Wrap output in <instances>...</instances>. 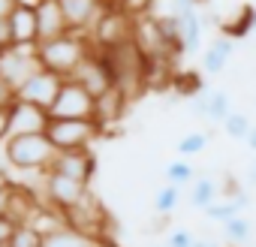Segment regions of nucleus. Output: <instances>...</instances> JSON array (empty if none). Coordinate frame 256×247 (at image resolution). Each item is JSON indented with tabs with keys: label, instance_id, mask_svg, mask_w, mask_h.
I'll return each mask as SVG.
<instances>
[{
	"label": "nucleus",
	"instance_id": "obj_1",
	"mask_svg": "<svg viewBox=\"0 0 256 247\" xmlns=\"http://www.w3.org/2000/svg\"><path fill=\"white\" fill-rule=\"evenodd\" d=\"M102 58H106V66L112 72V82L114 88L126 96V100H136L139 94L148 90V58L142 54V48L126 40L120 46H112V48H96Z\"/></svg>",
	"mask_w": 256,
	"mask_h": 247
},
{
	"label": "nucleus",
	"instance_id": "obj_2",
	"mask_svg": "<svg viewBox=\"0 0 256 247\" xmlns=\"http://www.w3.org/2000/svg\"><path fill=\"white\" fill-rule=\"evenodd\" d=\"M94 52V42L88 40V34H64L58 40H48V42H40L36 46V54H40V64L52 72H58L60 78H72L78 72V66L88 60V54Z\"/></svg>",
	"mask_w": 256,
	"mask_h": 247
},
{
	"label": "nucleus",
	"instance_id": "obj_3",
	"mask_svg": "<svg viewBox=\"0 0 256 247\" xmlns=\"http://www.w3.org/2000/svg\"><path fill=\"white\" fill-rule=\"evenodd\" d=\"M10 166L16 172H30V175H46L58 157V148L46 133H30V136H10L4 142Z\"/></svg>",
	"mask_w": 256,
	"mask_h": 247
},
{
	"label": "nucleus",
	"instance_id": "obj_4",
	"mask_svg": "<svg viewBox=\"0 0 256 247\" xmlns=\"http://www.w3.org/2000/svg\"><path fill=\"white\" fill-rule=\"evenodd\" d=\"M100 133L102 130L94 118H52L48 130H46V136L52 139L58 151H84L94 145Z\"/></svg>",
	"mask_w": 256,
	"mask_h": 247
},
{
	"label": "nucleus",
	"instance_id": "obj_5",
	"mask_svg": "<svg viewBox=\"0 0 256 247\" xmlns=\"http://www.w3.org/2000/svg\"><path fill=\"white\" fill-rule=\"evenodd\" d=\"M40 54H36V46H6L0 48V78L4 84L16 94L36 70H40Z\"/></svg>",
	"mask_w": 256,
	"mask_h": 247
},
{
	"label": "nucleus",
	"instance_id": "obj_6",
	"mask_svg": "<svg viewBox=\"0 0 256 247\" xmlns=\"http://www.w3.org/2000/svg\"><path fill=\"white\" fill-rule=\"evenodd\" d=\"M133 24H136L133 16H126L118 4H108V10L88 30V40L94 42V48H112V46H120L126 40H133Z\"/></svg>",
	"mask_w": 256,
	"mask_h": 247
},
{
	"label": "nucleus",
	"instance_id": "obj_7",
	"mask_svg": "<svg viewBox=\"0 0 256 247\" xmlns=\"http://www.w3.org/2000/svg\"><path fill=\"white\" fill-rule=\"evenodd\" d=\"M94 96L76 82V78H64L48 114L52 118H94Z\"/></svg>",
	"mask_w": 256,
	"mask_h": 247
},
{
	"label": "nucleus",
	"instance_id": "obj_8",
	"mask_svg": "<svg viewBox=\"0 0 256 247\" xmlns=\"http://www.w3.org/2000/svg\"><path fill=\"white\" fill-rule=\"evenodd\" d=\"M66 223H70L72 229H78V232H84V235H90V238L100 241L102 232H106V226H108V214H106L102 202L88 190V193L82 196V202L66 211Z\"/></svg>",
	"mask_w": 256,
	"mask_h": 247
},
{
	"label": "nucleus",
	"instance_id": "obj_9",
	"mask_svg": "<svg viewBox=\"0 0 256 247\" xmlns=\"http://www.w3.org/2000/svg\"><path fill=\"white\" fill-rule=\"evenodd\" d=\"M88 190H90L88 184H82V181H76V178H66V175H60V172H46V175H42V202L60 208L64 214H66L72 205H78Z\"/></svg>",
	"mask_w": 256,
	"mask_h": 247
},
{
	"label": "nucleus",
	"instance_id": "obj_10",
	"mask_svg": "<svg viewBox=\"0 0 256 247\" xmlns=\"http://www.w3.org/2000/svg\"><path fill=\"white\" fill-rule=\"evenodd\" d=\"M10 108V136H30V133H46L48 124H52V114L48 108L42 106H34L28 100H18L12 96V102L6 106Z\"/></svg>",
	"mask_w": 256,
	"mask_h": 247
},
{
	"label": "nucleus",
	"instance_id": "obj_11",
	"mask_svg": "<svg viewBox=\"0 0 256 247\" xmlns=\"http://www.w3.org/2000/svg\"><path fill=\"white\" fill-rule=\"evenodd\" d=\"M60 84H64V78L58 76V72H52V70H46V66H40L18 90H16V96L18 100H28V102H34V106H42V108H52V102H54V96H58V90H60Z\"/></svg>",
	"mask_w": 256,
	"mask_h": 247
},
{
	"label": "nucleus",
	"instance_id": "obj_12",
	"mask_svg": "<svg viewBox=\"0 0 256 247\" xmlns=\"http://www.w3.org/2000/svg\"><path fill=\"white\" fill-rule=\"evenodd\" d=\"M133 42L142 48L145 58H169V60H175L169 42H166L163 34H160V22H157V16H151V12L136 18V24H133Z\"/></svg>",
	"mask_w": 256,
	"mask_h": 247
},
{
	"label": "nucleus",
	"instance_id": "obj_13",
	"mask_svg": "<svg viewBox=\"0 0 256 247\" xmlns=\"http://www.w3.org/2000/svg\"><path fill=\"white\" fill-rule=\"evenodd\" d=\"M72 78H76V82H78V84H82V88H84L94 100H96V96H102L106 90H112V88H114L112 72H108V66H106V58H102L96 48L88 54V60L78 66V72H76Z\"/></svg>",
	"mask_w": 256,
	"mask_h": 247
},
{
	"label": "nucleus",
	"instance_id": "obj_14",
	"mask_svg": "<svg viewBox=\"0 0 256 247\" xmlns=\"http://www.w3.org/2000/svg\"><path fill=\"white\" fill-rule=\"evenodd\" d=\"M58 4H60L64 16H66L70 30H76V34H88V30L96 24V18L108 10L112 0H58Z\"/></svg>",
	"mask_w": 256,
	"mask_h": 247
},
{
	"label": "nucleus",
	"instance_id": "obj_15",
	"mask_svg": "<svg viewBox=\"0 0 256 247\" xmlns=\"http://www.w3.org/2000/svg\"><path fill=\"white\" fill-rule=\"evenodd\" d=\"M94 169H96V160H94L90 148H84V151H58V157H54V163H52L48 172H60L66 178H76L82 184H90Z\"/></svg>",
	"mask_w": 256,
	"mask_h": 247
},
{
	"label": "nucleus",
	"instance_id": "obj_16",
	"mask_svg": "<svg viewBox=\"0 0 256 247\" xmlns=\"http://www.w3.org/2000/svg\"><path fill=\"white\" fill-rule=\"evenodd\" d=\"M64 34H70V24H66V16H64L60 4L58 0H42V4L36 6V36H40V42L58 40Z\"/></svg>",
	"mask_w": 256,
	"mask_h": 247
},
{
	"label": "nucleus",
	"instance_id": "obj_17",
	"mask_svg": "<svg viewBox=\"0 0 256 247\" xmlns=\"http://www.w3.org/2000/svg\"><path fill=\"white\" fill-rule=\"evenodd\" d=\"M6 24H10V34H12L16 46H36L40 42V36H36V6L16 4Z\"/></svg>",
	"mask_w": 256,
	"mask_h": 247
},
{
	"label": "nucleus",
	"instance_id": "obj_18",
	"mask_svg": "<svg viewBox=\"0 0 256 247\" xmlns=\"http://www.w3.org/2000/svg\"><path fill=\"white\" fill-rule=\"evenodd\" d=\"M126 100L118 88H112V90H106L102 96H96V102H94V120L100 124V130H106L108 124H118L120 118H124V112H126Z\"/></svg>",
	"mask_w": 256,
	"mask_h": 247
},
{
	"label": "nucleus",
	"instance_id": "obj_19",
	"mask_svg": "<svg viewBox=\"0 0 256 247\" xmlns=\"http://www.w3.org/2000/svg\"><path fill=\"white\" fill-rule=\"evenodd\" d=\"M229 58H232V40L217 36V40L202 52V70H205L208 76H220V72L226 70Z\"/></svg>",
	"mask_w": 256,
	"mask_h": 247
},
{
	"label": "nucleus",
	"instance_id": "obj_20",
	"mask_svg": "<svg viewBox=\"0 0 256 247\" xmlns=\"http://www.w3.org/2000/svg\"><path fill=\"white\" fill-rule=\"evenodd\" d=\"M253 12H256V6H241L232 22H220V34H223L226 40H247V36L256 30Z\"/></svg>",
	"mask_w": 256,
	"mask_h": 247
},
{
	"label": "nucleus",
	"instance_id": "obj_21",
	"mask_svg": "<svg viewBox=\"0 0 256 247\" xmlns=\"http://www.w3.org/2000/svg\"><path fill=\"white\" fill-rule=\"evenodd\" d=\"M94 244H96V238H90L72 226H64L52 235H42V247H94Z\"/></svg>",
	"mask_w": 256,
	"mask_h": 247
},
{
	"label": "nucleus",
	"instance_id": "obj_22",
	"mask_svg": "<svg viewBox=\"0 0 256 247\" xmlns=\"http://www.w3.org/2000/svg\"><path fill=\"white\" fill-rule=\"evenodd\" d=\"M202 24H205V18L193 10V12H187V16H181V40H184V54H193V52H199V46H202Z\"/></svg>",
	"mask_w": 256,
	"mask_h": 247
},
{
	"label": "nucleus",
	"instance_id": "obj_23",
	"mask_svg": "<svg viewBox=\"0 0 256 247\" xmlns=\"http://www.w3.org/2000/svg\"><path fill=\"white\" fill-rule=\"evenodd\" d=\"M157 22H160V34H163V40H166V42H169V48H172V58L178 60V58L184 54V40H181V16L166 12V16H157Z\"/></svg>",
	"mask_w": 256,
	"mask_h": 247
},
{
	"label": "nucleus",
	"instance_id": "obj_24",
	"mask_svg": "<svg viewBox=\"0 0 256 247\" xmlns=\"http://www.w3.org/2000/svg\"><path fill=\"white\" fill-rule=\"evenodd\" d=\"M217 199H220V187H217L214 178H196V181H193V187H190V205H193V208L205 211V208H211Z\"/></svg>",
	"mask_w": 256,
	"mask_h": 247
},
{
	"label": "nucleus",
	"instance_id": "obj_25",
	"mask_svg": "<svg viewBox=\"0 0 256 247\" xmlns=\"http://www.w3.org/2000/svg\"><path fill=\"white\" fill-rule=\"evenodd\" d=\"M172 90H175V96H181V100H193L196 94L205 90V82H202V76H199L196 70H184V72H175Z\"/></svg>",
	"mask_w": 256,
	"mask_h": 247
},
{
	"label": "nucleus",
	"instance_id": "obj_26",
	"mask_svg": "<svg viewBox=\"0 0 256 247\" xmlns=\"http://www.w3.org/2000/svg\"><path fill=\"white\" fill-rule=\"evenodd\" d=\"M232 114V100H229V94L226 90H214V94H208V124H220L223 127V120Z\"/></svg>",
	"mask_w": 256,
	"mask_h": 247
},
{
	"label": "nucleus",
	"instance_id": "obj_27",
	"mask_svg": "<svg viewBox=\"0 0 256 247\" xmlns=\"http://www.w3.org/2000/svg\"><path fill=\"white\" fill-rule=\"evenodd\" d=\"M223 235H226L229 244H238V247H241V244H247V241L253 238V226H250L247 217L238 214V217H232V220L223 223Z\"/></svg>",
	"mask_w": 256,
	"mask_h": 247
},
{
	"label": "nucleus",
	"instance_id": "obj_28",
	"mask_svg": "<svg viewBox=\"0 0 256 247\" xmlns=\"http://www.w3.org/2000/svg\"><path fill=\"white\" fill-rule=\"evenodd\" d=\"M196 181V169L190 166V160H172L166 166V184H175V187H187Z\"/></svg>",
	"mask_w": 256,
	"mask_h": 247
},
{
	"label": "nucleus",
	"instance_id": "obj_29",
	"mask_svg": "<svg viewBox=\"0 0 256 247\" xmlns=\"http://www.w3.org/2000/svg\"><path fill=\"white\" fill-rule=\"evenodd\" d=\"M250 130H253V124H250V118H247L244 112H232V114L223 120V133H226L229 139H235V142H247Z\"/></svg>",
	"mask_w": 256,
	"mask_h": 247
},
{
	"label": "nucleus",
	"instance_id": "obj_30",
	"mask_svg": "<svg viewBox=\"0 0 256 247\" xmlns=\"http://www.w3.org/2000/svg\"><path fill=\"white\" fill-rule=\"evenodd\" d=\"M208 133H202V130H193V133H187V136H181V142H178V154L187 160V157H196V154H202L205 148H208Z\"/></svg>",
	"mask_w": 256,
	"mask_h": 247
},
{
	"label": "nucleus",
	"instance_id": "obj_31",
	"mask_svg": "<svg viewBox=\"0 0 256 247\" xmlns=\"http://www.w3.org/2000/svg\"><path fill=\"white\" fill-rule=\"evenodd\" d=\"M244 208L235 202V199H217L211 208H205V217L208 220H214V223H226V220H232V217H238Z\"/></svg>",
	"mask_w": 256,
	"mask_h": 247
},
{
	"label": "nucleus",
	"instance_id": "obj_32",
	"mask_svg": "<svg viewBox=\"0 0 256 247\" xmlns=\"http://www.w3.org/2000/svg\"><path fill=\"white\" fill-rule=\"evenodd\" d=\"M178 202H181V187H175V184H166V187L154 196V208H157L160 217L172 214V211L178 208Z\"/></svg>",
	"mask_w": 256,
	"mask_h": 247
},
{
	"label": "nucleus",
	"instance_id": "obj_33",
	"mask_svg": "<svg viewBox=\"0 0 256 247\" xmlns=\"http://www.w3.org/2000/svg\"><path fill=\"white\" fill-rule=\"evenodd\" d=\"M10 247H42V235L30 226V223H22L10 241Z\"/></svg>",
	"mask_w": 256,
	"mask_h": 247
},
{
	"label": "nucleus",
	"instance_id": "obj_34",
	"mask_svg": "<svg viewBox=\"0 0 256 247\" xmlns=\"http://www.w3.org/2000/svg\"><path fill=\"white\" fill-rule=\"evenodd\" d=\"M114 4H118L126 16L139 18V16H148V12H151V4H154V0H114Z\"/></svg>",
	"mask_w": 256,
	"mask_h": 247
},
{
	"label": "nucleus",
	"instance_id": "obj_35",
	"mask_svg": "<svg viewBox=\"0 0 256 247\" xmlns=\"http://www.w3.org/2000/svg\"><path fill=\"white\" fill-rule=\"evenodd\" d=\"M193 232L190 229H172L169 235H166V244L169 247H193Z\"/></svg>",
	"mask_w": 256,
	"mask_h": 247
},
{
	"label": "nucleus",
	"instance_id": "obj_36",
	"mask_svg": "<svg viewBox=\"0 0 256 247\" xmlns=\"http://www.w3.org/2000/svg\"><path fill=\"white\" fill-rule=\"evenodd\" d=\"M16 229H18V223H12L10 217H0V247H10Z\"/></svg>",
	"mask_w": 256,
	"mask_h": 247
},
{
	"label": "nucleus",
	"instance_id": "obj_37",
	"mask_svg": "<svg viewBox=\"0 0 256 247\" xmlns=\"http://www.w3.org/2000/svg\"><path fill=\"white\" fill-rule=\"evenodd\" d=\"M190 112H193L196 118H202V120L208 118V94H205V90H202V94H196V96L190 100Z\"/></svg>",
	"mask_w": 256,
	"mask_h": 247
},
{
	"label": "nucleus",
	"instance_id": "obj_38",
	"mask_svg": "<svg viewBox=\"0 0 256 247\" xmlns=\"http://www.w3.org/2000/svg\"><path fill=\"white\" fill-rule=\"evenodd\" d=\"M10 139V108L0 106V145Z\"/></svg>",
	"mask_w": 256,
	"mask_h": 247
},
{
	"label": "nucleus",
	"instance_id": "obj_39",
	"mask_svg": "<svg viewBox=\"0 0 256 247\" xmlns=\"http://www.w3.org/2000/svg\"><path fill=\"white\" fill-rule=\"evenodd\" d=\"M12 187H16V181H12L10 187H4V190H0V217H6V214H10V202H12Z\"/></svg>",
	"mask_w": 256,
	"mask_h": 247
},
{
	"label": "nucleus",
	"instance_id": "obj_40",
	"mask_svg": "<svg viewBox=\"0 0 256 247\" xmlns=\"http://www.w3.org/2000/svg\"><path fill=\"white\" fill-rule=\"evenodd\" d=\"M196 10V0H172V12L175 16H187Z\"/></svg>",
	"mask_w": 256,
	"mask_h": 247
},
{
	"label": "nucleus",
	"instance_id": "obj_41",
	"mask_svg": "<svg viewBox=\"0 0 256 247\" xmlns=\"http://www.w3.org/2000/svg\"><path fill=\"white\" fill-rule=\"evenodd\" d=\"M6 46H12V34H10L6 18H4V22H0V48H6Z\"/></svg>",
	"mask_w": 256,
	"mask_h": 247
},
{
	"label": "nucleus",
	"instance_id": "obj_42",
	"mask_svg": "<svg viewBox=\"0 0 256 247\" xmlns=\"http://www.w3.org/2000/svg\"><path fill=\"white\" fill-rule=\"evenodd\" d=\"M12 96H16V94L4 84V78H0V106H10V102H12Z\"/></svg>",
	"mask_w": 256,
	"mask_h": 247
},
{
	"label": "nucleus",
	"instance_id": "obj_43",
	"mask_svg": "<svg viewBox=\"0 0 256 247\" xmlns=\"http://www.w3.org/2000/svg\"><path fill=\"white\" fill-rule=\"evenodd\" d=\"M12 6H16V0H0V22H4V18H10Z\"/></svg>",
	"mask_w": 256,
	"mask_h": 247
},
{
	"label": "nucleus",
	"instance_id": "obj_44",
	"mask_svg": "<svg viewBox=\"0 0 256 247\" xmlns=\"http://www.w3.org/2000/svg\"><path fill=\"white\" fill-rule=\"evenodd\" d=\"M193 247H220V241H214V238H196Z\"/></svg>",
	"mask_w": 256,
	"mask_h": 247
},
{
	"label": "nucleus",
	"instance_id": "obj_45",
	"mask_svg": "<svg viewBox=\"0 0 256 247\" xmlns=\"http://www.w3.org/2000/svg\"><path fill=\"white\" fill-rule=\"evenodd\" d=\"M247 148L256 154V124H253V130H250V136H247Z\"/></svg>",
	"mask_w": 256,
	"mask_h": 247
},
{
	"label": "nucleus",
	"instance_id": "obj_46",
	"mask_svg": "<svg viewBox=\"0 0 256 247\" xmlns=\"http://www.w3.org/2000/svg\"><path fill=\"white\" fill-rule=\"evenodd\" d=\"M10 184H12V175H10V172H0V190L10 187Z\"/></svg>",
	"mask_w": 256,
	"mask_h": 247
},
{
	"label": "nucleus",
	"instance_id": "obj_47",
	"mask_svg": "<svg viewBox=\"0 0 256 247\" xmlns=\"http://www.w3.org/2000/svg\"><path fill=\"white\" fill-rule=\"evenodd\" d=\"M247 181L256 187V160H253V166H250V172H247Z\"/></svg>",
	"mask_w": 256,
	"mask_h": 247
},
{
	"label": "nucleus",
	"instance_id": "obj_48",
	"mask_svg": "<svg viewBox=\"0 0 256 247\" xmlns=\"http://www.w3.org/2000/svg\"><path fill=\"white\" fill-rule=\"evenodd\" d=\"M154 247H169V244H166V241H163V244H154Z\"/></svg>",
	"mask_w": 256,
	"mask_h": 247
},
{
	"label": "nucleus",
	"instance_id": "obj_49",
	"mask_svg": "<svg viewBox=\"0 0 256 247\" xmlns=\"http://www.w3.org/2000/svg\"><path fill=\"white\" fill-rule=\"evenodd\" d=\"M199 4H208V0H196V6H199Z\"/></svg>",
	"mask_w": 256,
	"mask_h": 247
},
{
	"label": "nucleus",
	"instance_id": "obj_50",
	"mask_svg": "<svg viewBox=\"0 0 256 247\" xmlns=\"http://www.w3.org/2000/svg\"><path fill=\"white\" fill-rule=\"evenodd\" d=\"M253 24H256V12H253Z\"/></svg>",
	"mask_w": 256,
	"mask_h": 247
},
{
	"label": "nucleus",
	"instance_id": "obj_51",
	"mask_svg": "<svg viewBox=\"0 0 256 247\" xmlns=\"http://www.w3.org/2000/svg\"><path fill=\"white\" fill-rule=\"evenodd\" d=\"M232 247H238V244H232Z\"/></svg>",
	"mask_w": 256,
	"mask_h": 247
},
{
	"label": "nucleus",
	"instance_id": "obj_52",
	"mask_svg": "<svg viewBox=\"0 0 256 247\" xmlns=\"http://www.w3.org/2000/svg\"><path fill=\"white\" fill-rule=\"evenodd\" d=\"M112 4H114V0H112Z\"/></svg>",
	"mask_w": 256,
	"mask_h": 247
}]
</instances>
